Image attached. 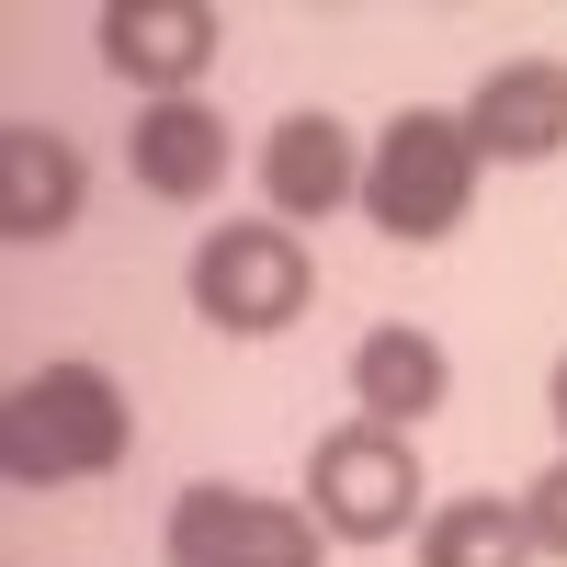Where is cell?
Masks as SVG:
<instances>
[{"label": "cell", "mask_w": 567, "mask_h": 567, "mask_svg": "<svg viewBox=\"0 0 567 567\" xmlns=\"http://www.w3.org/2000/svg\"><path fill=\"white\" fill-rule=\"evenodd\" d=\"M136 443V409L103 363H34L12 398H0V477L12 488H80L114 477Z\"/></svg>", "instance_id": "cell-1"}, {"label": "cell", "mask_w": 567, "mask_h": 567, "mask_svg": "<svg viewBox=\"0 0 567 567\" xmlns=\"http://www.w3.org/2000/svg\"><path fill=\"white\" fill-rule=\"evenodd\" d=\"M477 136H465V114L443 103H409L386 136H374V159H363V216L386 227L398 250H432L454 239L465 216H477Z\"/></svg>", "instance_id": "cell-2"}, {"label": "cell", "mask_w": 567, "mask_h": 567, "mask_svg": "<svg viewBox=\"0 0 567 567\" xmlns=\"http://www.w3.org/2000/svg\"><path fill=\"white\" fill-rule=\"evenodd\" d=\"M318 307V261L284 216H227L194 239V318L227 329V341H272Z\"/></svg>", "instance_id": "cell-3"}, {"label": "cell", "mask_w": 567, "mask_h": 567, "mask_svg": "<svg viewBox=\"0 0 567 567\" xmlns=\"http://www.w3.org/2000/svg\"><path fill=\"white\" fill-rule=\"evenodd\" d=\"M307 511L329 545H398L409 523H432V477H420L409 432H374V420H341L307 454Z\"/></svg>", "instance_id": "cell-4"}, {"label": "cell", "mask_w": 567, "mask_h": 567, "mask_svg": "<svg viewBox=\"0 0 567 567\" xmlns=\"http://www.w3.org/2000/svg\"><path fill=\"white\" fill-rule=\"evenodd\" d=\"M318 511L307 499H261V488H182L171 499V523H159V556L171 567H318Z\"/></svg>", "instance_id": "cell-5"}, {"label": "cell", "mask_w": 567, "mask_h": 567, "mask_svg": "<svg viewBox=\"0 0 567 567\" xmlns=\"http://www.w3.org/2000/svg\"><path fill=\"white\" fill-rule=\"evenodd\" d=\"M227 45V12L216 0H103V69L136 80L148 103H182Z\"/></svg>", "instance_id": "cell-6"}, {"label": "cell", "mask_w": 567, "mask_h": 567, "mask_svg": "<svg viewBox=\"0 0 567 567\" xmlns=\"http://www.w3.org/2000/svg\"><path fill=\"white\" fill-rule=\"evenodd\" d=\"M465 136L499 171H534L567 148V58H499L477 91H465Z\"/></svg>", "instance_id": "cell-7"}, {"label": "cell", "mask_w": 567, "mask_h": 567, "mask_svg": "<svg viewBox=\"0 0 567 567\" xmlns=\"http://www.w3.org/2000/svg\"><path fill=\"white\" fill-rule=\"evenodd\" d=\"M363 159H374V148H352L341 114H284V125L261 136V205H272L284 227L341 216V205H363Z\"/></svg>", "instance_id": "cell-8"}, {"label": "cell", "mask_w": 567, "mask_h": 567, "mask_svg": "<svg viewBox=\"0 0 567 567\" xmlns=\"http://www.w3.org/2000/svg\"><path fill=\"white\" fill-rule=\"evenodd\" d=\"M125 171H136V194H159V205H205L227 194V114L216 103H136L125 125Z\"/></svg>", "instance_id": "cell-9"}, {"label": "cell", "mask_w": 567, "mask_h": 567, "mask_svg": "<svg viewBox=\"0 0 567 567\" xmlns=\"http://www.w3.org/2000/svg\"><path fill=\"white\" fill-rule=\"evenodd\" d=\"M443 398H454V352L432 341V329L386 318V329H363V341H352V420L420 443V420H432Z\"/></svg>", "instance_id": "cell-10"}, {"label": "cell", "mask_w": 567, "mask_h": 567, "mask_svg": "<svg viewBox=\"0 0 567 567\" xmlns=\"http://www.w3.org/2000/svg\"><path fill=\"white\" fill-rule=\"evenodd\" d=\"M80 194H91V171H80V148L58 125H0V239H12V250L69 239Z\"/></svg>", "instance_id": "cell-11"}, {"label": "cell", "mask_w": 567, "mask_h": 567, "mask_svg": "<svg viewBox=\"0 0 567 567\" xmlns=\"http://www.w3.org/2000/svg\"><path fill=\"white\" fill-rule=\"evenodd\" d=\"M420 567H534V523L523 499H443L432 523H420Z\"/></svg>", "instance_id": "cell-12"}, {"label": "cell", "mask_w": 567, "mask_h": 567, "mask_svg": "<svg viewBox=\"0 0 567 567\" xmlns=\"http://www.w3.org/2000/svg\"><path fill=\"white\" fill-rule=\"evenodd\" d=\"M523 523H534V556H567V454L523 488Z\"/></svg>", "instance_id": "cell-13"}, {"label": "cell", "mask_w": 567, "mask_h": 567, "mask_svg": "<svg viewBox=\"0 0 567 567\" xmlns=\"http://www.w3.org/2000/svg\"><path fill=\"white\" fill-rule=\"evenodd\" d=\"M545 409H556V432H567V352H556V374H545Z\"/></svg>", "instance_id": "cell-14"}]
</instances>
